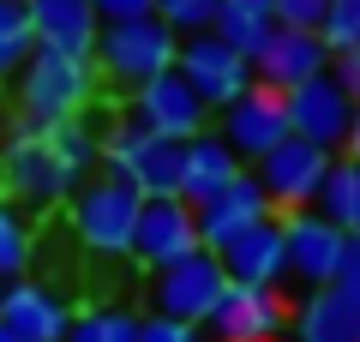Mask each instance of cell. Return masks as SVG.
<instances>
[{
	"instance_id": "obj_3",
	"label": "cell",
	"mask_w": 360,
	"mask_h": 342,
	"mask_svg": "<svg viewBox=\"0 0 360 342\" xmlns=\"http://www.w3.org/2000/svg\"><path fill=\"white\" fill-rule=\"evenodd\" d=\"M103 175L127 180L139 198H180V144L139 120H120L103 139Z\"/></svg>"
},
{
	"instance_id": "obj_18",
	"label": "cell",
	"mask_w": 360,
	"mask_h": 342,
	"mask_svg": "<svg viewBox=\"0 0 360 342\" xmlns=\"http://www.w3.org/2000/svg\"><path fill=\"white\" fill-rule=\"evenodd\" d=\"M240 175H246L240 156H234L229 144L217 139V132H198V139L180 144V204H186V210L210 204L222 186H234Z\"/></svg>"
},
{
	"instance_id": "obj_6",
	"label": "cell",
	"mask_w": 360,
	"mask_h": 342,
	"mask_svg": "<svg viewBox=\"0 0 360 342\" xmlns=\"http://www.w3.org/2000/svg\"><path fill=\"white\" fill-rule=\"evenodd\" d=\"M283 108H288V139L312 144V151H324V156L348 151L354 96H348L330 72H319V78H307V84H295V90L283 96Z\"/></svg>"
},
{
	"instance_id": "obj_25",
	"label": "cell",
	"mask_w": 360,
	"mask_h": 342,
	"mask_svg": "<svg viewBox=\"0 0 360 342\" xmlns=\"http://www.w3.org/2000/svg\"><path fill=\"white\" fill-rule=\"evenodd\" d=\"M37 37H30V6L25 0H0V78H13L30 61Z\"/></svg>"
},
{
	"instance_id": "obj_11",
	"label": "cell",
	"mask_w": 360,
	"mask_h": 342,
	"mask_svg": "<svg viewBox=\"0 0 360 342\" xmlns=\"http://www.w3.org/2000/svg\"><path fill=\"white\" fill-rule=\"evenodd\" d=\"M324 175H330V156L312 151V144H300V139H283L264 163L252 168V180L264 186L270 210H283V216H288V210H312V204H319Z\"/></svg>"
},
{
	"instance_id": "obj_13",
	"label": "cell",
	"mask_w": 360,
	"mask_h": 342,
	"mask_svg": "<svg viewBox=\"0 0 360 342\" xmlns=\"http://www.w3.org/2000/svg\"><path fill=\"white\" fill-rule=\"evenodd\" d=\"M132 258H139L144 270H168L174 258L198 253V222L193 210L180 198H144L139 204V222H132Z\"/></svg>"
},
{
	"instance_id": "obj_28",
	"label": "cell",
	"mask_w": 360,
	"mask_h": 342,
	"mask_svg": "<svg viewBox=\"0 0 360 342\" xmlns=\"http://www.w3.org/2000/svg\"><path fill=\"white\" fill-rule=\"evenodd\" d=\"M324 49H330V61L336 54H348V49H360V0H330V18H324Z\"/></svg>"
},
{
	"instance_id": "obj_19",
	"label": "cell",
	"mask_w": 360,
	"mask_h": 342,
	"mask_svg": "<svg viewBox=\"0 0 360 342\" xmlns=\"http://www.w3.org/2000/svg\"><path fill=\"white\" fill-rule=\"evenodd\" d=\"M0 324L13 330L18 342H66V300L42 282H6V300H0Z\"/></svg>"
},
{
	"instance_id": "obj_27",
	"label": "cell",
	"mask_w": 360,
	"mask_h": 342,
	"mask_svg": "<svg viewBox=\"0 0 360 342\" xmlns=\"http://www.w3.org/2000/svg\"><path fill=\"white\" fill-rule=\"evenodd\" d=\"M217 6L222 0H156V18H162L174 37H205L217 25Z\"/></svg>"
},
{
	"instance_id": "obj_33",
	"label": "cell",
	"mask_w": 360,
	"mask_h": 342,
	"mask_svg": "<svg viewBox=\"0 0 360 342\" xmlns=\"http://www.w3.org/2000/svg\"><path fill=\"white\" fill-rule=\"evenodd\" d=\"M330 78H336V84H342L348 96L360 102V49H348V54H336V61H330Z\"/></svg>"
},
{
	"instance_id": "obj_23",
	"label": "cell",
	"mask_w": 360,
	"mask_h": 342,
	"mask_svg": "<svg viewBox=\"0 0 360 342\" xmlns=\"http://www.w3.org/2000/svg\"><path fill=\"white\" fill-rule=\"evenodd\" d=\"M354 204H360V163H354V156H330V175H324L312 210L348 234V228H354Z\"/></svg>"
},
{
	"instance_id": "obj_21",
	"label": "cell",
	"mask_w": 360,
	"mask_h": 342,
	"mask_svg": "<svg viewBox=\"0 0 360 342\" xmlns=\"http://www.w3.org/2000/svg\"><path fill=\"white\" fill-rule=\"evenodd\" d=\"M210 37H222L240 61H258L264 54V42L276 37V18H270V0H222L217 6V25H210Z\"/></svg>"
},
{
	"instance_id": "obj_7",
	"label": "cell",
	"mask_w": 360,
	"mask_h": 342,
	"mask_svg": "<svg viewBox=\"0 0 360 342\" xmlns=\"http://www.w3.org/2000/svg\"><path fill=\"white\" fill-rule=\"evenodd\" d=\"M222 258L217 253H186V258H174L168 270H156L150 277V318H174V324H205L210 318V306H217V294H222Z\"/></svg>"
},
{
	"instance_id": "obj_36",
	"label": "cell",
	"mask_w": 360,
	"mask_h": 342,
	"mask_svg": "<svg viewBox=\"0 0 360 342\" xmlns=\"http://www.w3.org/2000/svg\"><path fill=\"white\" fill-rule=\"evenodd\" d=\"M348 234H360V204H354V228H348Z\"/></svg>"
},
{
	"instance_id": "obj_26",
	"label": "cell",
	"mask_w": 360,
	"mask_h": 342,
	"mask_svg": "<svg viewBox=\"0 0 360 342\" xmlns=\"http://www.w3.org/2000/svg\"><path fill=\"white\" fill-rule=\"evenodd\" d=\"M25 265H30V216L0 204V282L25 277Z\"/></svg>"
},
{
	"instance_id": "obj_9",
	"label": "cell",
	"mask_w": 360,
	"mask_h": 342,
	"mask_svg": "<svg viewBox=\"0 0 360 342\" xmlns=\"http://www.w3.org/2000/svg\"><path fill=\"white\" fill-rule=\"evenodd\" d=\"M210 342H276L295 324V306L276 289H246V282H222L217 306H210Z\"/></svg>"
},
{
	"instance_id": "obj_31",
	"label": "cell",
	"mask_w": 360,
	"mask_h": 342,
	"mask_svg": "<svg viewBox=\"0 0 360 342\" xmlns=\"http://www.w3.org/2000/svg\"><path fill=\"white\" fill-rule=\"evenodd\" d=\"M103 25H139V18H156V0H90Z\"/></svg>"
},
{
	"instance_id": "obj_4",
	"label": "cell",
	"mask_w": 360,
	"mask_h": 342,
	"mask_svg": "<svg viewBox=\"0 0 360 342\" xmlns=\"http://www.w3.org/2000/svg\"><path fill=\"white\" fill-rule=\"evenodd\" d=\"M0 192H6V204L13 210H54L60 198H72V180H66V168L54 163L49 139L42 132H25L18 127V139L6 144V156H0Z\"/></svg>"
},
{
	"instance_id": "obj_15",
	"label": "cell",
	"mask_w": 360,
	"mask_h": 342,
	"mask_svg": "<svg viewBox=\"0 0 360 342\" xmlns=\"http://www.w3.org/2000/svg\"><path fill=\"white\" fill-rule=\"evenodd\" d=\"M283 222V253H288V277H300V282H312V289H330V277H336V258H342V228L336 222H324L319 210H288V216H276Z\"/></svg>"
},
{
	"instance_id": "obj_16",
	"label": "cell",
	"mask_w": 360,
	"mask_h": 342,
	"mask_svg": "<svg viewBox=\"0 0 360 342\" xmlns=\"http://www.w3.org/2000/svg\"><path fill=\"white\" fill-rule=\"evenodd\" d=\"M319 72H330V49H324V37H307V30H276L264 42V54L252 61V84L276 90V96H288L295 84H307Z\"/></svg>"
},
{
	"instance_id": "obj_29",
	"label": "cell",
	"mask_w": 360,
	"mask_h": 342,
	"mask_svg": "<svg viewBox=\"0 0 360 342\" xmlns=\"http://www.w3.org/2000/svg\"><path fill=\"white\" fill-rule=\"evenodd\" d=\"M270 18H276V30H307V37H319L324 18H330V0H270Z\"/></svg>"
},
{
	"instance_id": "obj_37",
	"label": "cell",
	"mask_w": 360,
	"mask_h": 342,
	"mask_svg": "<svg viewBox=\"0 0 360 342\" xmlns=\"http://www.w3.org/2000/svg\"><path fill=\"white\" fill-rule=\"evenodd\" d=\"M0 300H6V282H0Z\"/></svg>"
},
{
	"instance_id": "obj_14",
	"label": "cell",
	"mask_w": 360,
	"mask_h": 342,
	"mask_svg": "<svg viewBox=\"0 0 360 342\" xmlns=\"http://www.w3.org/2000/svg\"><path fill=\"white\" fill-rule=\"evenodd\" d=\"M270 216H276V210H270L264 186H258L252 175H240L234 186H222L210 204H198V210H193V222H198V246L222 258L234 241H240V234H252V228L270 222Z\"/></svg>"
},
{
	"instance_id": "obj_20",
	"label": "cell",
	"mask_w": 360,
	"mask_h": 342,
	"mask_svg": "<svg viewBox=\"0 0 360 342\" xmlns=\"http://www.w3.org/2000/svg\"><path fill=\"white\" fill-rule=\"evenodd\" d=\"M222 277H229V282H246V289H276V282L288 277L283 222L270 216V222H258L252 234H240V241L222 253Z\"/></svg>"
},
{
	"instance_id": "obj_17",
	"label": "cell",
	"mask_w": 360,
	"mask_h": 342,
	"mask_svg": "<svg viewBox=\"0 0 360 342\" xmlns=\"http://www.w3.org/2000/svg\"><path fill=\"white\" fill-rule=\"evenodd\" d=\"M25 6H30V37H37V49L90 61V49L103 37V18H96L90 0H25Z\"/></svg>"
},
{
	"instance_id": "obj_22",
	"label": "cell",
	"mask_w": 360,
	"mask_h": 342,
	"mask_svg": "<svg viewBox=\"0 0 360 342\" xmlns=\"http://www.w3.org/2000/svg\"><path fill=\"white\" fill-rule=\"evenodd\" d=\"M300 342H360V306H348L336 289H312V300L295 312Z\"/></svg>"
},
{
	"instance_id": "obj_5",
	"label": "cell",
	"mask_w": 360,
	"mask_h": 342,
	"mask_svg": "<svg viewBox=\"0 0 360 342\" xmlns=\"http://www.w3.org/2000/svg\"><path fill=\"white\" fill-rule=\"evenodd\" d=\"M139 192L115 175H90L72 192V228L90 253H127L132 246V222H139Z\"/></svg>"
},
{
	"instance_id": "obj_1",
	"label": "cell",
	"mask_w": 360,
	"mask_h": 342,
	"mask_svg": "<svg viewBox=\"0 0 360 342\" xmlns=\"http://www.w3.org/2000/svg\"><path fill=\"white\" fill-rule=\"evenodd\" d=\"M90 96H96V66L72 61V54L30 49V61L13 72V102L25 132H54L66 120H78L90 108Z\"/></svg>"
},
{
	"instance_id": "obj_30",
	"label": "cell",
	"mask_w": 360,
	"mask_h": 342,
	"mask_svg": "<svg viewBox=\"0 0 360 342\" xmlns=\"http://www.w3.org/2000/svg\"><path fill=\"white\" fill-rule=\"evenodd\" d=\"M330 289L342 294L348 306H360V234H348V241H342V258H336V277H330Z\"/></svg>"
},
{
	"instance_id": "obj_10",
	"label": "cell",
	"mask_w": 360,
	"mask_h": 342,
	"mask_svg": "<svg viewBox=\"0 0 360 342\" xmlns=\"http://www.w3.org/2000/svg\"><path fill=\"white\" fill-rule=\"evenodd\" d=\"M217 139L229 144L240 163H264L276 144L288 139V108H283V96L276 90H264V84H252L246 96H234L229 108L217 114Z\"/></svg>"
},
{
	"instance_id": "obj_8",
	"label": "cell",
	"mask_w": 360,
	"mask_h": 342,
	"mask_svg": "<svg viewBox=\"0 0 360 342\" xmlns=\"http://www.w3.org/2000/svg\"><path fill=\"white\" fill-rule=\"evenodd\" d=\"M174 72L193 84V96L205 102L210 114H222L234 96L252 90V61H240V54H234L222 37H210V30H205V37H180Z\"/></svg>"
},
{
	"instance_id": "obj_32",
	"label": "cell",
	"mask_w": 360,
	"mask_h": 342,
	"mask_svg": "<svg viewBox=\"0 0 360 342\" xmlns=\"http://www.w3.org/2000/svg\"><path fill=\"white\" fill-rule=\"evenodd\" d=\"M139 342H205V330L174 318H139Z\"/></svg>"
},
{
	"instance_id": "obj_2",
	"label": "cell",
	"mask_w": 360,
	"mask_h": 342,
	"mask_svg": "<svg viewBox=\"0 0 360 342\" xmlns=\"http://www.w3.org/2000/svg\"><path fill=\"white\" fill-rule=\"evenodd\" d=\"M174 49H180V37L162 18L103 25V37L90 49V66H96V78H108V84H120V90H144L150 78H162L168 66H174Z\"/></svg>"
},
{
	"instance_id": "obj_12",
	"label": "cell",
	"mask_w": 360,
	"mask_h": 342,
	"mask_svg": "<svg viewBox=\"0 0 360 342\" xmlns=\"http://www.w3.org/2000/svg\"><path fill=\"white\" fill-rule=\"evenodd\" d=\"M132 120L150 127V132H162V139H174V144L210 132V108L193 96V84H186L174 66H168L162 78H150L144 90H132Z\"/></svg>"
},
{
	"instance_id": "obj_24",
	"label": "cell",
	"mask_w": 360,
	"mask_h": 342,
	"mask_svg": "<svg viewBox=\"0 0 360 342\" xmlns=\"http://www.w3.org/2000/svg\"><path fill=\"white\" fill-rule=\"evenodd\" d=\"M66 342H139V312L127 306H90L66 324Z\"/></svg>"
},
{
	"instance_id": "obj_34",
	"label": "cell",
	"mask_w": 360,
	"mask_h": 342,
	"mask_svg": "<svg viewBox=\"0 0 360 342\" xmlns=\"http://www.w3.org/2000/svg\"><path fill=\"white\" fill-rule=\"evenodd\" d=\"M342 156H354V163H360V102H354V127H348V151Z\"/></svg>"
},
{
	"instance_id": "obj_35",
	"label": "cell",
	"mask_w": 360,
	"mask_h": 342,
	"mask_svg": "<svg viewBox=\"0 0 360 342\" xmlns=\"http://www.w3.org/2000/svg\"><path fill=\"white\" fill-rule=\"evenodd\" d=\"M0 342H18V336H13V330H6V324H0Z\"/></svg>"
}]
</instances>
